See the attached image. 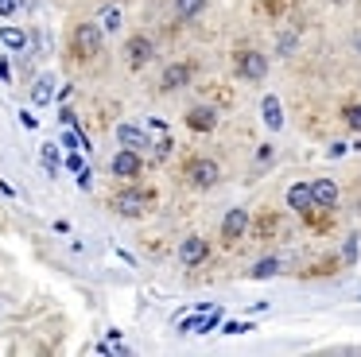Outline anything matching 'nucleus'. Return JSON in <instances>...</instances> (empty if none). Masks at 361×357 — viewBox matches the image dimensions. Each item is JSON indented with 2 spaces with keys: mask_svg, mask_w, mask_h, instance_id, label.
I'll use <instances>...</instances> for the list:
<instances>
[{
  "mask_svg": "<svg viewBox=\"0 0 361 357\" xmlns=\"http://www.w3.org/2000/svg\"><path fill=\"white\" fill-rule=\"evenodd\" d=\"M102 51V28L97 23H78L74 28V54L78 59H94Z\"/></svg>",
  "mask_w": 361,
  "mask_h": 357,
  "instance_id": "1",
  "label": "nucleus"
},
{
  "mask_svg": "<svg viewBox=\"0 0 361 357\" xmlns=\"http://www.w3.org/2000/svg\"><path fill=\"white\" fill-rule=\"evenodd\" d=\"M245 233H249V210H245V206H233L226 217H221V237L233 245V241L245 237Z\"/></svg>",
  "mask_w": 361,
  "mask_h": 357,
  "instance_id": "2",
  "label": "nucleus"
},
{
  "mask_svg": "<svg viewBox=\"0 0 361 357\" xmlns=\"http://www.w3.org/2000/svg\"><path fill=\"white\" fill-rule=\"evenodd\" d=\"M113 175L117 178H136L144 171V159H140V152H133V147H121L117 155H113Z\"/></svg>",
  "mask_w": 361,
  "mask_h": 357,
  "instance_id": "3",
  "label": "nucleus"
},
{
  "mask_svg": "<svg viewBox=\"0 0 361 357\" xmlns=\"http://www.w3.org/2000/svg\"><path fill=\"white\" fill-rule=\"evenodd\" d=\"M237 74H241L245 82H260V78L268 74V59L260 51H241V59H237Z\"/></svg>",
  "mask_w": 361,
  "mask_h": 357,
  "instance_id": "4",
  "label": "nucleus"
},
{
  "mask_svg": "<svg viewBox=\"0 0 361 357\" xmlns=\"http://www.w3.org/2000/svg\"><path fill=\"white\" fill-rule=\"evenodd\" d=\"M218 175H221V171H218V163H214V159H202V155H198V159L187 163V178L195 186H214V183H218Z\"/></svg>",
  "mask_w": 361,
  "mask_h": 357,
  "instance_id": "5",
  "label": "nucleus"
},
{
  "mask_svg": "<svg viewBox=\"0 0 361 357\" xmlns=\"http://www.w3.org/2000/svg\"><path fill=\"white\" fill-rule=\"evenodd\" d=\"M113 210L125 217H140L144 210H148V194L144 190H121L117 198H113Z\"/></svg>",
  "mask_w": 361,
  "mask_h": 357,
  "instance_id": "6",
  "label": "nucleus"
},
{
  "mask_svg": "<svg viewBox=\"0 0 361 357\" xmlns=\"http://www.w3.org/2000/svg\"><path fill=\"white\" fill-rule=\"evenodd\" d=\"M206 237H183V245H179V264L183 268H198V264L206 260Z\"/></svg>",
  "mask_w": 361,
  "mask_h": 357,
  "instance_id": "7",
  "label": "nucleus"
},
{
  "mask_svg": "<svg viewBox=\"0 0 361 357\" xmlns=\"http://www.w3.org/2000/svg\"><path fill=\"white\" fill-rule=\"evenodd\" d=\"M187 82H190V62H171L164 70V78H159V90L171 93V90H183Z\"/></svg>",
  "mask_w": 361,
  "mask_h": 357,
  "instance_id": "8",
  "label": "nucleus"
},
{
  "mask_svg": "<svg viewBox=\"0 0 361 357\" xmlns=\"http://www.w3.org/2000/svg\"><path fill=\"white\" fill-rule=\"evenodd\" d=\"M311 198H314V210H330L338 202V183H334V178H314V183H311Z\"/></svg>",
  "mask_w": 361,
  "mask_h": 357,
  "instance_id": "9",
  "label": "nucleus"
},
{
  "mask_svg": "<svg viewBox=\"0 0 361 357\" xmlns=\"http://www.w3.org/2000/svg\"><path fill=\"white\" fill-rule=\"evenodd\" d=\"M125 54H128V66H144V62H152L156 47H152V39L133 35V39H128V47H125Z\"/></svg>",
  "mask_w": 361,
  "mask_h": 357,
  "instance_id": "10",
  "label": "nucleus"
},
{
  "mask_svg": "<svg viewBox=\"0 0 361 357\" xmlns=\"http://www.w3.org/2000/svg\"><path fill=\"white\" fill-rule=\"evenodd\" d=\"M288 206L295 210V214H311V210H314L311 183H295V186H288Z\"/></svg>",
  "mask_w": 361,
  "mask_h": 357,
  "instance_id": "11",
  "label": "nucleus"
},
{
  "mask_svg": "<svg viewBox=\"0 0 361 357\" xmlns=\"http://www.w3.org/2000/svg\"><path fill=\"white\" fill-rule=\"evenodd\" d=\"M260 116H264L268 132H280L283 128V113H280V97H276V93H268V97L260 101Z\"/></svg>",
  "mask_w": 361,
  "mask_h": 357,
  "instance_id": "12",
  "label": "nucleus"
},
{
  "mask_svg": "<svg viewBox=\"0 0 361 357\" xmlns=\"http://www.w3.org/2000/svg\"><path fill=\"white\" fill-rule=\"evenodd\" d=\"M117 140H121L125 147H133V152H140V147H148V144H152L148 132L136 128V124H117Z\"/></svg>",
  "mask_w": 361,
  "mask_h": 357,
  "instance_id": "13",
  "label": "nucleus"
},
{
  "mask_svg": "<svg viewBox=\"0 0 361 357\" xmlns=\"http://www.w3.org/2000/svg\"><path fill=\"white\" fill-rule=\"evenodd\" d=\"M187 124H190L195 132H210L214 124H218V113H214L210 105H195V109L187 113Z\"/></svg>",
  "mask_w": 361,
  "mask_h": 357,
  "instance_id": "14",
  "label": "nucleus"
},
{
  "mask_svg": "<svg viewBox=\"0 0 361 357\" xmlns=\"http://www.w3.org/2000/svg\"><path fill=\"white\" fill-rule=\"evenodd\" d=\"M175 20H195L198 12H206V0H171Z\"/></svg>",
  "mask_w": 361,
  "mask_h": 357,
  "instance_id": "15",
  "label": "nucleus"
},
{
  "mask_svg": "<svg viewBox=\"0 0 361 357\" xmlns=\"http://www.w3.org/2000/svg\"><path fill=\"white\" fill-rule=\"evenodd\" d=\"M51 97H55V78H39V82L32 85V101L35 105H47Z\"/></svg>",
  "mask_w": 361,
  "mask_h": 357,
  "instance_id": "16",
  "label": "nucleus"
},
{
  "mask_svg": "<svg viewBox=\"0 0 361 357\" xmlns=\"http://www.w3.org/2000/svg\"><path fill=\"white\" fill-rule=\"evenodd\" d=\"M0 43L8 47V51H24V47H27V35H24L20 28H4V31H0Z\"/></svg>",
  "mask_w": 361,
  "mask_h": 357,
  "instance_id": "17",
  "label": "nucleus"
},
{
  "mask_svg": "<svg viewBox=\"0 0 361 357\" xmlns=\"http://www.w3.org/2000/svg\"><path fill=\"white\" fill-rule=\"evenodd\" d=\"M276 272H280V260H276V256H268V260H257V264H252L249 276H252V279H272Z\"/></svg>",
  "mask_w": 361,
  "mask_h": 357,
  "instance_id": "18",
  "label": "nucleus"
},
{
  "mask_svg": "<svg viewBox=\"0 0 361 357\" xmlns=\"http://www.w3.org/2000/svg\"><path fill=\"white\" fill-rule=\"evenodd\" d=\"M121 28V12L117 8H105L102 12V31H117Z\"/></svg>",
  "mask_w": 361,
  "mask_h": 357,
  "instance_id": "19",
  "label": "nucleus"
},
{
  "mask_svg": "<svg viewBox=\"0 0 361 357\" xmlns=\"http://www.w3.org/2000/svg\"><path fill=\"white\" fill-rule=\"evenodd\" d=\"M43 163H47L51 175L59 171V147H55V144H43Z\"/></svg>",
  "mask_w": 361,
  "mask_h": 357,
  "instance_id": "20",
  "label": "nucleus"
},
{
  "mask_svg": "<svg viewBox=\"0 0 361 357\" xmlns=\"http://www.w3.org/2000/svg\"><path fill=\"white\" fill-rule=\"evenodd\" d=\"M249 330H257V326H252V322H237V318H229L226 330H221V334H249Z\"/></svg>",
  "mask_w": 361,
  "mask_h": 357,
  "instance_id": "21",
  "label": "nucleus"
},
{
  "mask_svg": "<svg viewBox=\"0 0 361 357\" xmlns=\"http://www.w3.org/2000/svg\"><path fill=\"white\" fill-rule=\"evenodd\" d=\"M342 256H345V264H353V260H357V237H345Z\"/></svg>",
  "mask_w": 361,
  "mask_h": 357,
  "instance_id": "22",
  "label": "nucleus"
},
{
  "mask_svg": "<svg viewBox=\"0 0 361 357\" xmlns=\"http://www.w3.org/2000/svg\"><path fill=\"white\" fill-rule=\"evenodd\" d=\"M345 124L361 132V105H350V109H345Z\"/></svg>",
  "mask_w": 361,
  "mask_h": 357,
  "instance_id": "23",
  "label": "nucleus"
},
{
  "mask_svg": "<svg viewBox=\"0 0 361 357\" xmlns=\"http://www.w3.org/2000/svg\"><path fill=\"white\" fill-rule=\"evenodd\" d=\"M66 167H71L74 175H78V171L86 167V159H82V155H78V147H74V152H66Z\"/></svg>",
  "mask_w": 361,
  "mask_h": 357,
  "instance_id": "24",
  "label": "nucleus"
},
{
  "mask_svg": "<svg viewBox=\"0 0 361 357\" xmlns=\"http://www.w3.org/2000/svg\"><path fill=\"white\" fill-rule=\"evenodd\" d=\"M20 12V0H0V16L8 20V16H16Z\"/></svg>",
  "mask_w": 361,
  "mask_h": 357,
  "instance_id": "25",
  "label": "nucleus"
},
{
  "mask_svg": "<svg viewBox=\"0 0 361 357\" xmlns=\"http://www.w3.org/2000/svg\"><path fill=\"white\" fill-rule=\"evenodd\" d=\"M59 121H63V124H66V128H74V124H78V116H74V109H71V105H66V109H63V113H59Z\"/></svg>",
  "mask_w": 361,
  "mask_h": 357,
  "instance_id": "26",
  "label": "nucleus"
},
{
  "mask_svg": "<svg viewBox=\"0 0 361 357\" xmlns=\"http://www.w3.org/2000/svg\"><path fill=\"white\" fill-rule=\"evenodd\" d=\"M156 155H159V159H167V155H171V140H156Z\"/></svg>",
  "mask_w": 361,
  "mask_h": 357,
  "instance_id": "27",
  "label": "nucleus"
},
{
  "mask_svg": "<svg viewBox=\"0 0 361 357\" xmlns=\"http://www.w3.org/2000/svg\"><path fill=\"white\" fill-rule=\"evenodd\" d=\"M90 183H94V171L82 167V171H78V186H82V190H90Z\"/></svg>",
  "mask_w": 361,
  "mask_h": 357,
  "instance_id": "28",
  "label": "nucleus"
},
{
  "mask_svg": "<svg viewBox=\"0 0 361 357\" xmlns=\"http://www.w3.org/2000/svg\"><path fill=\"white\" fill-rule=\"evenodd\" d=\"M20 121H24V128H39V121H35V113H20Z\"/></svg>",
  "mask_w": 361,
  "mask_h": 357,
  "instance_id": "29",
  "label": "nucleus"
},
{
  "mask_svg": "<svg viewBox=\"0 0 361 357\" xmlns=\"http://www.w3.org/2000/svg\"><path fill=\"white\" fill-rule=\"evenodd\" d=\"M0 78H4V82H8V78H12V70H8V62H0Z\"/></svg>",
  "mask_w": 361,
  "mask_h": 357,
  "instance_id": "30",
  "label": "nucleus"
}]
</instances>
